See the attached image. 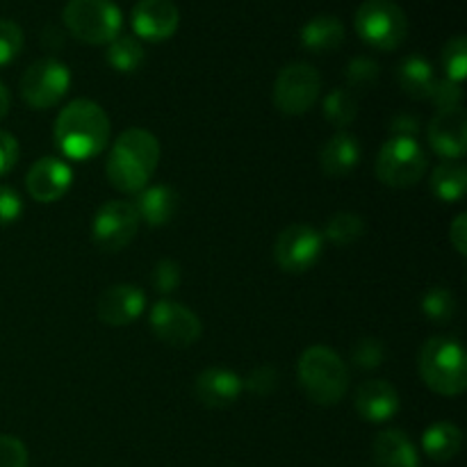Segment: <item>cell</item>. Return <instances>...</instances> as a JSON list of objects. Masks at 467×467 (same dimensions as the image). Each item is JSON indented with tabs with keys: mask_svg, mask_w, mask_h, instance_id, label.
Segmentation results:
<instances>
[{
	"mask_svg": "<svg viewBox=\"0 0 467 467\" xmlns=\"http://www.w3.org/2000/svg\"><path fill=\"white\" fill-rule=\"evenodd\" d=\"M442 68L447 80L463 82L467 76V39L463 35L451 36L442 48Z\"/></svg>",
	"mask_w": 467,
	"mask_h": 467,
	"instance_id": "cell-30",
	"label": "cell"
},
{
	"mask_svg": "<svg viewBox=\"0 0 467 467\" xmlns=\"http://www.w3.org/2000/svg\"><path fill=\"white\" fill-rule=\"evenodd\" d=\"M296 379L313 404L336 406L349 390V369L333 349L324 345L308 347L296 365Z\"/></svg>",
	"mask_w": 467,
	"mask_h": 467,
	"instance_id": "cell-3",
	"label": "cell"
},
{
	"mask_svg": "<svg viewBox=\"0 0 467 467\" xmlns=\"http://www.w3.org/2000/svg\"><path fill=\"white\" fill-rule=\"evenodd\" d=\"M62 18L67 30L89 46L109 44L123 27V14L112 0H68Z\"/></svg>",
	"mask_w": 467,
	"mask_h": 467,
	"instance_id": "cell-5",
	"label": "cell"
},
{
	"mask_svg": "<svg viewBox=\"0 0 467 467\" xmlns=\"http://www.w3.org/2000/svg\"><path fill=\"white\" fill-rule=\"evenodd\" d=\"M365 235V222L356 213H336L327 223V237L336 246H349Z\"/></svg>",
	"mask_w": 467,
	"mask_h": 467,
	"instance_id": "cell-27",
	"label": "cell"
},
{
	"mask_svg": "<svg viewBox=\"0 0 467 467\" xmlns=\"http://www.w3.org/2000/svg\"><path fill=\"white\" fill-rule=\"evenodd\" d=\"M354 27L365 44L390 53L406 41L409 18L395 0H365L356 9Z\"/></svg>",
	"mask_w": 467,
	"mask_h": 467,
	"instance_id": "cell-6",
	"label": "cell"
},
{
	"mask_svg": "<svg viewBox=\"0 0 467 467\" xmlns=\"http://www.w3.org/2000/svg\"><path fill=\"white\" fill-rule=\"evenodd\" d=\"M463 447V431L454 422H436L424 431L422 450L436 463L456 459Z\"/></svg>",
	"mask_w": 467,
	"mask_h": 467,
	"instance_id": "cell-24",
	"label": "cell"
},
{
	"mask_svg": "<svg viewBox=\"0 0 467 467\" xmlns=\"http://www.w3.org/2000/svg\"><path fill=\"white\" fill-rule=\"evenodd\" d=\"M135 208L140 222L149 226H164L173 219L178 210V194L169 185H146L144 190L137 192Z\"/></svg>",
	"mask_w": 467,
	"mask_h": 467,
	"instance_id": "cell-20",
	"label": "cell"
},
{
	"mask_svg": "<svg viewBox=\"0 0 467 467\" xmlns=\"http://www.w3.org/2000/svg\"><path fill=\"white\" fill-rule=\"evenodd\" d=\"M450 242L456 249V254H467V217L463 213L456 214V219L450 226Z\"/></svg>",
	"mask_w": 467,
	"mask_h": 467,
	"instance_id": "cell-41",
	"label": "cell"
},
{
	"mask_svg": "<svg viewBox=\"0 0 467 467\" xmlns=\"http://www.w3.org/2000/svg\"><path fill=\"white\" fill-rule=\"evenodd\" d=\"M140 223L130 201H108L96 213L94 223H91V240L105 254H117L135 240Z\"/></svg>",
	"mask_w": 467,
	"mask_h": 467,
	"instance_id": "cell-10",
	"label": "cell"
},
{
	"mask_svg": "<svg viewBox=\"0 0 467 467\" xmlns=\"http://www.w3.org/2000/svg\"><path fill=\"white\" fill-rule=\"evenodd\" d=\"M429 169V160L418 140L410 137H390L379 150L374 171L388 187L406 190L418 185Z\"/></svg>",
	"mask_w": 467,
	"mask_h": 467,
	"instance_id": "cell-7",
	"label": "cell"
},
{
	"mask_svg": "<svg viewBox=\"0 0 467 467\" xmlns=\"http://www.w3.org/2000/svg\"><path fill=\"white\" fill-rule=\"evenodd\" d=\"M429 144L441 158L461 160L467 150V117L463 108L438 109L429 123Z\"/></svg>",
	"mask_w": 467,
	"mask_h": 467,
	"instance_id": "cell-15",
	"label": "cell"
},
{
	"mask_svg": "<svg viewBox=\"0 0 467 467\" xmlns=\"http://www.w3.org/2000/svg\"><path fill=\"white\" fill-rule=\"evenodd\" d=\"M27 450L16 436H0V467H27Z\"/></svg>",
	"mask_w": 467,
	"mask_h": 467,
	"instance_id": "cell-36",
	"label": "cell"
},
{
	"mask_svg": "<svg viewBox=\"0 0 467 467\" xmlns=\"http://www.w3.org/2000/svg\"><path fill=\"white\" fill-rule=\"evenodd\" d=\"M374 461L379 467H420L413 441L401 429H388L374 441Z\"/></svg>",
	"mask_w": 467,
	"mask_h": 467,
	"instance_id": "cell-21",
	"label": "cell"
},
{
	"mask_svg": "<svg viewBox=\"0 0 467 467\" xmlns=\"http://www.w3.org/2000/svg\"><path fill=\"white\" fill-rule=\"evenodd\" d=\"M181 26V12L171 0H140L132 7V30L140 41H167Z\"/></svg>",
	"mask_w": 467,
	"mask_h": 467,
	"instance_id": "cell-14",
	"label": "cell"
},
{
	"mask_svg": "<svg viewBox=\"0 0 467 467\" xmlns=\"http://www.w3.org/2000/svg\"><path fill=\"white\" fill-rule=\"evenodd\" d=\"M160 162V141L144 128H128L112 144L105 173L114 190L137 194L149 185Z\"/></svg>",
	"mask_w": 467,
	"mask_h": 467,
	"instance_id": "cell-1",
	"label": "cell"
},
{
	"mask_svg": "<svg viewBox=\"0 0 467 467\" xmlns=\"http://www.w3.org/2000/svg\"><path fill=\"white\" fill-rule=\"evenodd\" d=\"M73 185V169L59 158H39L26 176L27 194L36 203H55L64 199Z\"/></svg>",
	"mask_w": 467,
	"mask_h": 467,
	"instance_id": "cell-13",
	"label": "cell"
},
{
	"mask_svg": "<svg viewBox=\"0 0 467 467\" xmlns=\"http://www.w3.org/2000/svg\"><path fill=\"white\" fill-rule=\"evenodd\" d=\"M149 322L158 340L169 347H178V349H187L199 342L201 333H203L199 315L187 308L185 304L171 299H160L150 308Z\"/></svg>",
	"mask_w": 467,
	"mask_h": 467,
	"instance_id": "cell-11",
	"label": "cell"
},
{
	"mask_svg": "<svg viewBox=\"0 0 467 467\" xmlns=\"http://www.w3.org/2000/svg\"><path fill=\"white\" fill-rule=\"evenodd\" d=\"M23 214V199L16 190L0 185V226L14 223Z\"/></svg>",
	"mask_w": 467,
	"mask_h": 467,
	"instance_id": "cell-38",
	"label": "cell"
},
{
	"mask_svg": "<svg viewBox=\"0 0 467 467\" xmlns=\"http://www.w3.org/2000/svg\"><path fill=\"white\" fill-rule=\"evenodd\" d=\"M109 117L89 99L71 100L55 119V144L68 160L85 162L108 149Z\"/></svg>",
	"mask_w": 467,
	"mask_h": 467,
	"instance_id": "cell-2",
	"label": "cell"
},
{
	"mask_svg": "<svg viewBox=\"0 0 467 467\" xmlns=\"http://www.w3.org/2000/svg\"><path fill=\"white\" fill-rule=\"evenodd\" d=\"M71 87V71L55 57L36 59L21 78V96L30 108L48 109L67 96Z\"/></svg>",
	"mask_w": 467,
	"mask_h": 467,
	"instance_id": "cell-9",
	"label": "cell"
},
{
	"mask_svg": "<svg viewBox=\"0 0 467 467\" xmlns=\"http://www.w3.org/2000/svg\"><path fill=\"white\" fill-rule=\"evenodd\" d=\"M356 114H358V100H356L351 89H333L331 94L324 99V117L331 126L347 128L354 123Z\"/></svg>",
	"mask_w": 467,
	"mask_h": 467,
	"instance_id": "cell-28",
	"label": "cell"
},
{
	"mask_svg": "<svg viewBox=\"0 0 467 467\" xmlns=\"http://www.w3.org/2000/svg\"><path fill=\"white\" fill-rule=\"evenodd\" d=\"M108 64L119 73H135L146 59V50L141 41L132 35H119L108 44Z\"/></svg>",
	"mask_w": 467,
	"mask_h": 467,
	"instance_id": "cell-26",
	"label": "cell"
},
{
	"mask_svg": "<svg viewBox=\"0 0 467 467\" xmlns=\"http://www.w3.org/2000/svg\"><path fill=\"white\" fill-rule=\"evenodd\" d=\"M244 386L258 397L272 395V392L276 390V386H278L276 368H272V365H260V368H255L254 372L246 377Z\"/></svg>",
	"mask_w": 467,
	"mask_h": 467,
	"instance_id": "cell-35",
	"label": "cell"
},
{
	"mask_svg": "<svg viewBox=\"0 0 467 467\" xmlns=\"http://www.w3.org/2000/svg\"><path fill=\"white\" fill-rule=\"evenodd\" d=\"M7 112H9V91H7V87L0 82V121L7 117Z\"/></svg>",
	"mask_w": 467,
	"mask_h": 467,
	"instance_id": "cell-42",
	"label": "cell"
},
{
	"mask_svg": "<svg viewBox=\"0 0 467 467\" xmlns=\"http://www.w3.org/2000/svg\"><path fill=\"white\" fill-rule=\"evenodd\" d=\"M18 155H21V149H18V140L7 130H0V178L7 176L18 162Z\"/></svg>",
	"mask_w": 467,
	"mask_h": 467,
	"instance_id": "cell-39",
	"label": "cell"
},
{
	"mask_svg": "<svg viewBox=\"0 0 467 467\" xmlns=\"http://www.w3.org/2000/svg\"><path fill=\"white\" fill-rule=\"evenodd\" d=\"M322 91V76L313 64L292 62L274 82V105L287 117H301L315 108Z\"/></svg>",
	"mask_w": 467,
	"mask_h": 467,
	"instance_id": "cell-8",
	"label": "cell"
},
{
	"mask_svg": "<svg viewBox=\"0 0 467 467\" xmlns=\"http://www.w3.org/2000/svg\"><path fill=\"white\" fill-rule=\"evenodd\" d=\"M431 192L442 203H459L467 192V167L459 160H445L431 171Z\"/></svg>",
	"mask_w": 467,
	"mask_h": 467,
	"instance_id": "cell-25",
	"label": "cell"
},
{
	"mask_svg": "<svg viewBox=\"0 0 467 467\" xmlns=\"http://www.w3.org/2000/svg\"><path fill=\"white\" fill-rule=\"evenodd\" d=\"M345 44V26L331 14L313 16L301 27V46L315 55L333 53Z\"/></svg>",
	"mask_w": 467,
	"mask_h": 467,
	"instance_id": "cell-22",
	"label": "cell"
},
{
	"mask_svg": "<svg viewBox=\"0 0 467 467\" xmlns=\"http://www.w3.org/2000/svg\"><path fill=\"white\" fill-rule=\"evenodd\" d=\"M23 50V30L18 23L0 18V67H7Z\"/></svg>",
	"mask_w": 467,
	"mask_h": 467,
	"instance_id": "cell-32",
	"label": "cell"
},
{
	"mask_svg": "<svg viewBox=\"0 0 467 467\" xmlns=\"http://www.w3.org/2000/svg\"><path fill=\"white\" fill-rule=\"evenodd\" d=\"M383 360H386V347L381 340H374V337H365V340L356 342V347L351 349V363L360 369H377L381 368Z\"/></svg>",
	"mask_w": 467,
	"mask_h": 467,
	"instance_id": "cell-33",
	"label": "cell"
},
{
	"mask_svg": "<svg viewBox=\"0 0 467 467\" xmlns=\"http://www.w3.org/2000/svg\"><path fill=\"white\" fill-rule=\"evenodd\" d=\"M324 251L322 233L308 223H295L281 231L274 244L276 265L287 274H304L313 267Z\"/></svg>",
	"mask_w": 467,
	"mask_h": 467,
	"instance_id": "cell-12",
	"label": "cell"
},
{
	"mask_svg": "<svg viewBox=\"0 0 467 467\" xmlns=\"http://www.w3.org/2000/svg\"><path fill=\"white\" fill-rule=\"evenodd\" d=\"M244 381L237 372L226 368H208L196 377L194 395L208 409H228L240 400Z\"/></svg>",
	"mask_w": 467,
	"mask_h": 467,
	"instance_id": "cell-17",
	"label": "cell"
},
{
	"mask_svg": "<svg viewBox=\"0 0 467 467\" xmlns=\"http://www.w3.org/2000/svg\"><path fill=\"white\" fill-rule=\"evenodd\" d=\"M182 281V274H181V265L176 260H160L158 265L153 267V274H150V283H153L155 290L160 295H171L173 290H178Z\"/></svg>",
	"mask_w": 467,
	"mask_h": 467,
	"instance_id": "cell-34",
	"label": "cell"
},
{
	"mask_svg": "<svg viewBox=\"0 0 467 467\" xmlns=\"http://www.w3.org/2000/svg\"><path fill=\"white\" fill-rule=\"evenodd\" d=\"M420 306H422L424 317L436 324L451 322L456 317V310H459V301H456L454 292H450L447 287H431L422 296Z\"/></svg>",
	"mask_w": 467,
	"mask_h": 467,
	"instance_id": "cell-29",
	"label": "cell"
},
{
	"mask_svg": "<svg viewBox=\"0 0 467 467\" xmlns=\"http://www.w3.org/2000/svg\"><path fill=\"white\" fill-rule=\"evenodd\" d=\"M392 137H410V140H418L420 132V121L413 114H397L390 121Z\"/></svg>",
	"mask_w": 467,
	"mask_h": 467,
	"instance_id": "cell-40",
	"label": "cell"
},
{
	"mask_svg": "<svg viewBox=\"0 0 467 467\" xmlns=\"http://www.w3.org/2000/svg\"><path fill=\"white\" fill-rule=\"evenodd\" d=\"M420 467H422V465H420Z\"/></svg>",
	"mask_w": 467,
	"mask_h": 467,
	"instance_id": "cell-43",
	"label": "cell"
},
{
	"mask_svg": "<svg viewBox=\"0 0 467 467\" xmlns=\"http://www.w3.org/2000/svg\"><path fill=\"white\" fill-rule=\"evenodd\" d=\"M420 377L436 395L459 397L467 388V358L461 342L451 337H429L420 349Z\"/></svg>",
	"mask_w": 467,
	"mask_h": 467,
	"instance_id": "cell-4",
	"label": "cell"
},
{
	"mask_svg": "<svg viewBox=\"0 0 467 467\" xmlns=\"http://www.w3.org/2000/svg\"><path fill=\"white\" fill-rule=\"evenodd\" d=\"M146 308L144 292L130 283L109 285L96 304V315L108 327H128L135 322Z\"/></svg>",
	"mask_w": 467,
	"mask_h": 467,
	"instance_id": "cell-16",
	"label": "cell"
},
{
	"mask_svg": "<svg viewBox=\"0 0 467 467\" xmlns=\"http://www.w3.org/2000/svg\"><path fill=\"white\" fill-rule=\"evenodd\" d=\"M431 100L438 105V109L461 108V103H463V89H461L459 82H451L445 78V80L436 82Z\"/></svg>",
	"mask_w": 467,
	"mask_h": 467,
	"instance_id": "cell-37",
	"label": "cell"
},
{
	"mask_svg": "<svg viewBox=\"0 0 467 467\" xmlns=\"http://www.w3.org/2000/svg\"><path fill=\"white\" fill-rule=\"evenodd\" d=\"M354 406L360 418L368 422H388L400 413V392L383 379H372L360 383L354 395Z\"/></svg>",
	"mask_w": 467,
	"mask_h": 467,
	"instance_id": "cell-18",
	"label": "cell"
},
{
	"mask_svg": "<svg viewBox=\"0 0 467 467\" xmlns=\"http://www.w3.org/2000/svg\"><path fill=\"white\" fill-rule=\"evenodd\" d=\"M379 76H381V67L372 57H354L347 64V85L356 91L369 89L379 80Z\"/></svg>",
	"mask_w": 467,
	"mask_h": 467,
	"instance_id": "cell-31",
	"label": "cell"
},
{
	"mask_svg": "<svg viewBox=\"0 0 467 467\" xmlns=\"http://www.w3.org/2000/svg\"><path fill=\"white\" fill-rule=\"evenodd\" d=\"M397 82H400L406 96L415 100H427L431 99L438 78L427 57L409 55V57L401 59L400 68H397Z\"/></svg>",
	"mask_w": 467,
	"mask_h": 467,
	"instance_id": "cell-23",
	"label": "cell"
},
{
	"mask_svg": "<svg viewBox=\"0 0 467 467\" xmlns=\"http://www.w3.org/2000/svg\"><path fill=\"white\" fill-rule=\"evenodd\" d=\"M360 162V141L340 130L319 150V167L328 178H342L354 171Z\"/></svg>",
	"mask_w": 467,
	"mask_h": 467,
	"instance_id": "cell-19",
	"label": "cell"
}]
</instances>
